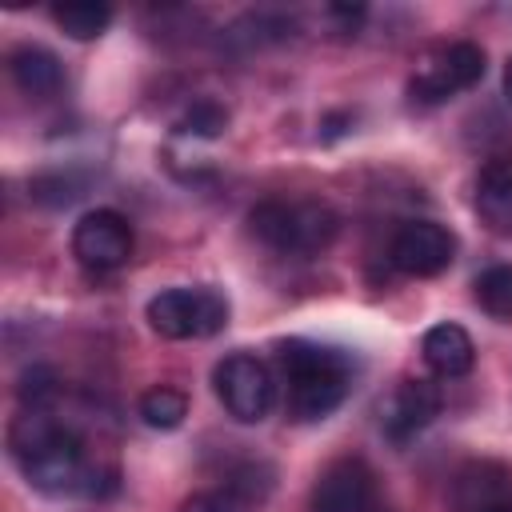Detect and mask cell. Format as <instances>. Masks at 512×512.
<instances>
[{
	"instance_id": "18",
	"label": "cell",
	"mask_w": 512,
	"mask_h": 512,
	"mask_svg": "<svg viewBox=\"0 0 512 512\" xmlns=\"http://www.w3.org/2000/svg\"><path fill=\"white\" fill-rule=\"evenodd\" d=\"M180 136H196V140H220L228 132V108L216 100H196L180 120H176Z\"/></svg>"
},
{
	"instance_id": "13",
	"label": "cell",
	"mask_w": 512,
	"mask_h": 512,
	"mask_svg": "<svg viewBox=\"0 0 512 512\" xmlns=\"http://www.w3.org/2000/svg\"><path fill=\"white\" fill-rule=\"evenodd\" d=\"M420 352H424V364H428L440 380L468 376L472 364H476V344H472V336H468L460 324H452V320L432 324V328L424 332V340H420Z\"/></svg>"
},
{
	"instance_id": "1",
	"label": "cell",
	"mask_w": 512,
	"mask_h": 512,
	"mask_svg": "<svg viewBox=\"0 0 512 512\" xmlns=\"http://www.w3.org/2000/svg\"><path fill=\"white\" fill-rule=\"evenodd\" d=\"M8 448L24 480L44 496H104L116 488V472L88 456L80 432L56 412V400L20 408L8 428Z\"/></svg>"
},
{
	"instance_id": "20",
	"label": "cell",
	"mask_w": 512,
	"mask_h": 512,
	"mask_svg": "<svg viewBox=\"0 0 512 512\" xmlns=\"http://www.w3.org/2000/svg\"><path fill=\"white\" fill-rule=\"evenodd\" d=\"M504 92L512 96V56H508V64H504Z\"/></svg>"
},
{
	"instance_id": "8",
	"label": "cell",
	"mask_w": 512,
	"mask_h": 512,
	"mask_svg": "<svg viewBox=\"0 0 512 512\" xmlns=\"http://www.w3.org/2000/svg\"><path fill=\"white\" fill-rule=\"evenodd\" d=\"M312 512H384L376 472L360 456L332 460L312 484Z\"/></svg>"
},
{
	"instance_id": "19",
	"label": "cell",
	"mask_w": 512,
	"mask_h": 512,
	"mask_svg": "<svg viewBox=\"0 0 512 512\" xmlns=\"http://www.w3.org/2000/svg\"><path fill=\"white\" fill-rule=\"evenodd\" d=\"M180 512H236V508H232V500L220 496V492H196V496H188V500L180 504Z\"/></svg>"
},
{
	"instance_id": "2",
	"label": "cell",
	"mask_w": 512,
	"mask_h": 512,
	"mask_svg": "<svg viewBox=\"0 0 512 512\" xmlns=\"http://www.w3.org/2000/svg\"><path fill=\"white\" fill-rule=\"evenodd\" d=\"M276 364L284 376V408L296 424L328 420L352 392V356L316 340H280Z\"/></svg>"
},
{
	"instance_id": "11",
	"label": "cell",
	"mask_w": 512,
	"mask_h": 512,
	"mask_svg": "<svg viewBox=\"0 0 512 512\" xmlns=\"http://www.w3.org/2000/svg\"><path fill=\"white\" fill-rule=\"evenodd\" d=\"M452 512H512V468L468 460L452 480Z\"/></svg>"
},
{
	"instance_id": "6",
	"label": "cell",
	"mask_w": 512,
	"mask_h": 512,
	"mask_svg": "<svg viewBox=\"0 0 512 512\" xmlns=\"http://www.w3.org/2000/svg\"><path fill=\"white\" fill-rule=\"evenodd\" d=\"M480 76H484V48L472 40H456V44L432 48L420 60L408 92L416 104H444L456 92H468Z\"/></svg>"
},
{
	"instance_id": "17",
	"label": "cell",
	"mask_w": 512,
	"mask_h": 512,
	"mask_svg": "<svg viewBox=\"0 0 512 512\" xmlns=\"http://www.w3.org/2000/svg\"><path fill=\"white\" fill-rule=\"evenodd\" d=\"M476 304L488 316L512 324V264H492L476 276Z\"/></svg>"
},
{
	"instance_id": "15",
	"label": "cell",
	"mask_w": 512,
	"mask_h": 512,
	"mask_svg": "<svg viewBox=\"0 0 512 512\" xmlns=\"http://www.w3.org/2000/svg\"><path fill=\"white\" fill-rule=\"evenodd\" d=\"M184 416H188V396L180 388H172V384H156V388H148L140 396V420L148 428L172 432V428L184 424Z\"/></svg>"
},
{
	"instance_id": "7",
	"label": "cell",
	"mask_w": 512,
	"mask_h": 512,
	"mask_svg": "<svg viewBox=\"0 0 512 512\" xmlns=\"http://www.w3.org/2000/svg\"><path fill=\"white\" fill-rule=\"evenodd\" d=\"M132 224L116 208H92L72 228V256L88 272H116L132 256Z\"/></svg>"
},
{
	"instance_id": "16",
	"label": "cell",
	"mask_w": 512,
	"mask_h": 512,
	"mask_svg": "<svg viewBox=\"0 0 512 512\" xmlns=\"http://www.w3.org/2000/svg\"><path fill=\"white\" fill-rule=\"evenodd\" d=\"M52 20L72 40H96L112 24V8L108 4H56L52 8Z\"/></svg>"
},
{
	"instance_id": "3",
	"label": "cell",
	"mask_w": 512,
	"mask_h": 512,
	"mask_svg": "<svg viewBox=\"0 0 512 512\" xmlns=\"http://www.w3.org/2000/svg\"><path fill=\"white\" fill-rule=\"evenodd\" d=\"M248 228L264 248L312 260L336 240L340 216L320 200H260L248 212Z\"/></svg>"
},
{
	"instance_id": "14",
	"label": "cell",
	"mask_w": 512,
	"mask_h": 512,
	"mask_svg": "<svg viewBox=\"0 0 512 512\" xmlns=\"http://www.w3.org/2000/svg\"><path fill=\"white\" fill-rule=\"evenodd\" d=\"M476 212L492 232H512V156H496L480 168Z\"/></svg>"
},
{
	"instance_id": "4",
	"label": "cell",
	"mask_w": 512,
	"mask_h": 512,
	"mask_svg": "<svg viewBox=\"0 0 512 512\" xmlns=\"http://www.w3.org/2000/svg\"><path fill=\"white\" fill-rule=\"evenodd\" d=\"M148 328L164 340H204L228 324V296L212 284L164 288L148 300Z\"/></svg>"
},
{
	"instance_id": "10",
	"label": "cell",
	"mask_w": 512,
	"mask_h": 512,
	"mask_svg": "<svg viewBox=\"0 0 512 512\" xmlns=\"http://www.w3.org/2000/svg\"><path fill=\"white\" fill-rule=\"evenodd\" d=\"M440 416V388L432 380H400L380 404V432L392 444H408Z\"/></svg>"
},
{
	"instance_id": "9",
	"label": "cell",
	"mask_w": 512,
	"mask_h": 512,
	"mask_svg": "<svg viewBox=\"0 0 512 512\" xmlns=\"http://www.w3.org/2000/svg\"><path fill=\"white\" fill-rule=\"evenodd\" d=\"M456 256V236L436 220H408L388 244V260L404 276H440Z\"/></svg>"
},
{
	"instance_id": "12",
	"label": "cell",
	"mask_w": 512,
	"mask_h": 512,
	"mask_svg": "<svg viewBox=\"0 0 512 512\" xmlns=\"http://www.w3.org/2000/svg\"><path fill=\"white\" fill-rule=\"evenodd\" d=\"M8 72L12 84L28 96V100H52L64 88V64L56 60V52L40 48V44H20L8 56Z\"/></svg>"
},
{
	"instance_id": "5",
	"label": "cell",
	"mask_w": 512,
	"mask_h": 512,
	"mask_svg": "<svg viewBox=\"0 0 512 512\" xmlns=\"http://www.w3.org/2000/svg\"><path fill=\"white\" fill-rule=\"evenodd\" d=\"M212 384H216V396H220L224 412L240 424H260L272 412L276 380H272V368L252 352L224 356L212 372Z\"/></svg>"
}]
</instances>
